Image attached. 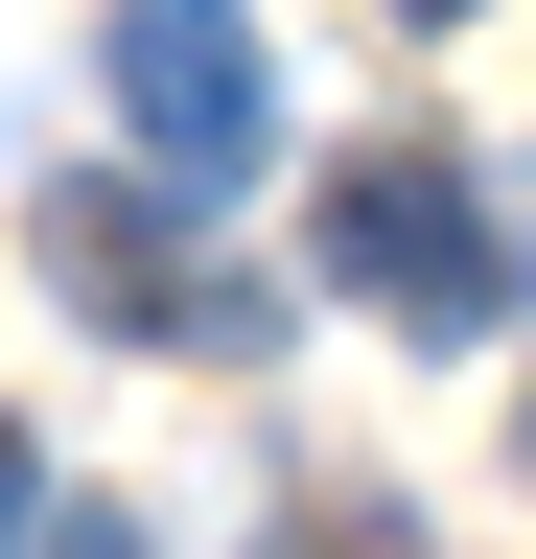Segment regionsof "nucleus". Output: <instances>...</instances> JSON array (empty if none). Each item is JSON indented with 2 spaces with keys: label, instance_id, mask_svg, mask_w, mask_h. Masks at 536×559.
I'll return each mask as SVG.
<instances>
[{
  "label": "nucleus",
  "instance_id": "f03ea898",
  "mask_svg": "<svg viewBox=\"0 0 536 559\" xmlns=\"http://www.w3.org/2000/svg\"><path fill=\"white\" fill-rule=\"evenodd\" d=\"M94 70H117V117H141V187L234 210L257 164H281V47H257V0H117Z\"/></svg>",
  "mask_w": 536,
  "mask_h": 559
},
{
  "label": "nucleus",
  "instance_id": "20e7f679",
  "mask_svg": "<svg viewBox=\"0 0 536 559\" xmlns=\"http://www.w3.org/2000/svg\"><path fill=\"white\" fill-rule=\"evenodd\" d=\"M24 559H141V513H24Z\"/></svg>",
  "mask_w": 536,
  "mask_h": 559
},
{
  "label": "nucleus",
  "instance_id": "f257e3e1",
  "mask_svg": "<svg viewBox=\"0 0 536 559\" xmlns=\"http://www.w3.org/2000/svg\"><path fill=\"white\" fill-rule=\"evenodd\" d=\"M326 280H350L373 326H420V349H490V326H513L490 164H443V140H350V164H326Z\"/></svg>",
  "mask_w": 536,
  "mask_h": 559
},
{
  "label": "nucleus",
  "instance_id": "423d86ee",
  "mask_svg": "<svg viewBox=\"0 0 536 559\" xmlns=\"http://www.w3.org/2000/svg\"><path fill=\"white\" fill-rule=\"evenodd\" d=\"M396 24H466V0H396Z\"/></svg>",
  "mask_w": 536,
  "mask_h": 559
},
{
  "label": "nucleus",
  "instance_id": "39448f33",
  "mask_svg": "<svg viewBox=\"0 0 536 559\" xmlns=\"http://www.w3.org/2000/svg\"><path fill=\"white\" fill-rule=\"evenodd\" d=\"M0 559H24V443H0Z\"/></svg>",
  "mask_w": 536,
  "mask_h": 559
},
{
  "label": "nucleus",
  "instance_id": "7ed1b4c3",
  "mask_svg": "<svg viewBox=\"0 0 536 559\" xmlns=\"http://www.w3.org/2000/svg\"><path fill=\"white\" fill-rule=\"evenodd\" d=\"M47 280L141 349H257V280H211V210L187 187H47Z\"/></svg>",
  "mask_w": 536,
  "mask_h": 559
}]
</instances>
